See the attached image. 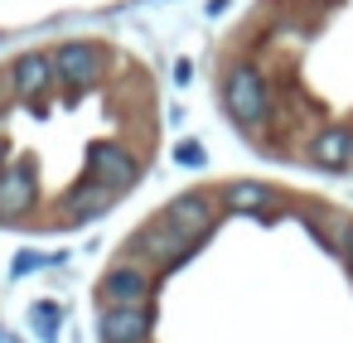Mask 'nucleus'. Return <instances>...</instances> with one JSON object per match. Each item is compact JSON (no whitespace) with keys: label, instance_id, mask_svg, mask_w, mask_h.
Instances as JSON below:
<instances>
[{"label":"nucleus","instance_id":"0eeeda50","mask_svg":"<svg viewBox=\"0 0 353 343\" xmlns=\"http://www.w3.org/2000/svg\"><path fill=\"white\" fill-rule=\"evenodd\" d=\"M97 68H102L97 44L68 39V44H59V49H54V78H63L68 87H88V83H97Z\"/></svg>","mask_w":353,"mask_h":343},{"label":"nucleus","instance_id":"2eb2a0df","mask_svg":"<svg viewBox=\"0 0 353 343\" xmlns=\"http://www.w3.org/2000/svg\"><path fill=\"white\" fill-rule=\"evenodd\" d=\"M39 266H49V256H39V251H20L10 271H15V276H30V271H39Z\"/></svg>","mask_w":353,"mask_h":343},{"label":"nucleus","instance_id":"1a4fd4ad","mask_svg":"<svg viewBox=\"0 0 353 343\" xmlns=\"http://www.w3.org/2000/svg\"><path fill=\"white\" fill-rule=\"evenodd\" d=\"M310 160L319 169H348L353 165V126H324L310 141Z\"/></svg>","mask_w":353,"mask_h":343},{"label":"nucleus","instance_id":"4468645a","mask_svg":"<svg viewBox=\"0 0 353 343\" xmlns=\"http://www.w3.org/2000/svg\"><path fill=\"white\" fill-rule=\"evenodd\" d=\"M174 160H179L184 169H199V165H203V145H199V141H179V145H174Z\"/></svg>","mask_w":353,"mask_h":343},{"label":"nucleus","instance_id":"39448f33","mask_svg":"<svg viewBox=\"0 0 353 343\" xmlns=\"http://www.w3.org/2000/svg\"><path fill=\"white\" fill-rule=\"evenodd\" d=\"M155 329V309L150 304H107L97 319L102 343H145Z\"/></svg>","mask_w":353,"mask_h":343},{"label":"nucleus","instance_id":"6e6552de","mask_svg":"<svg viewBox=\"0 0 353 343\" xmlns=\"http://www.w3.org/2000/svg\"><path fill=\"white\" fill-rule=\"evenodd\" d=\"M54 87V59L49 54H20L10 63V92L20 102H39Z\"/></svg>","mask_w":353,"mask_h":343},{"label":"nucleus","instance_id":"20e7f679","mask_svg":"<svg viewBox=\"0 0 353 343\" xmlns=\"http://www.w3.org/2000/svg\"><path fill=\"white\" fill-rule=\"evenodd\" d=\"M39 203V184H34V165L20 160L10 169H0V222H25Z\"/></svg>","mask_w":353,"mask_h":343},{"label":"nucleus","instance_id":"9d476101","mask_svg":"<svg viewBox=\"0 0 353 343\" xmlns=\"http://www.w3.org/2000/svg\"><path fill=\"white\" fill-rule=\"evenodd\" d=\"M165 218H170L174 227H184V232L203 237V232L213 227V203H208L203 194H179V198L165 208Z\"/></svg>","mask_w":353,"mask_h":343},{"label":"nucleus","instance_id":"f03ea898","mask_svg":"<svg viewBox=\"0 0 353 343\" xmlns=\"http://www.w3.org/2000/svg\"><path fill=\"white\" fill-rule=\"evenodd\" d=\"M136 174H141V165H136V155L126 145H117V141H92L88 145V179L92 184L117 194V189L136 184Z\"/></svg>","mask_w":353,"mask_h":343},{"label":"nucleus","instance_id":"6ab92c4d","mask_svg":"<svg viewBox=\"0 0 353 343\" xmlns=\"http://www.w3.org/2000/svg\"><path fill=\"white\" fill-rule=\"evenodd\" d=\"M0 169H6V141H0Z\"/></svg>","mask_w":353,"mask_h":343},{"label":"nucleus","instance_id":"7ed1b4c3","mask_svg":"<svg viewBox=\"0 0 353 343\" xmlns=\"http://www.w3.org/2000/svg\"><path fill=\"white\" fill-rule=\"evenodd\" d=\"M199 242H203V237H194V232L174 227V222L160 213L155 222H145V227L136 232V242H131V247H136V251H145V256H155L160 266H174V261H184Z\"/></svg>","mask_w":353,"mask_h":343},{"label":"nucleus","instance_id":"f3484780","mask_svg":"<svg viewBox=\"0 0 353 343\" xmlns=\"http://www.w3.org/2000/svg\"><path fill=\"white\" fill-rule=\"evenodd\" d=\"M0 343H20V338H15V333H10V329H0Z\"/></svg>","mask_w":353,"mask_h":343},{"label":"nucleus","instance_id":"f257e3e1","mask_svg":"<svg viewBox=\"0 0 353 343\" xmlns=\"http://www.w3.org/2000/svg\"><path fill=\"white\" fill-rule=\"evenodd\" d=\"M223 107H228V116L237 126H261L271 116V87H266V78L252 63L232 68L228 83H223Z\"/></svg>","mask_w":353,"mask_h":343},{"label":"nucleus","instance_id":"9b49d317","mask_svg":"<svg viewBox=\"0 0 353 343\" xmlns=\"http://www.w3.org/2000/svg\"><path fill=\"white\" fill-rule=\"evenodd\" d=\"M223 203H228L232 213H271L276 189H266L261 179H242V184H228V189H223Z\"/></svg>","mask_w":353,"mask_h":343},{"label":"nucleus","instance_id":"dca6fc26","mask_svg":"<svg viewBox=\"0 0 353 343\" xmlns=\"http://www.w3.org/2000/svg\"><path fill=\"white\" fill-rule=\"evenodd\" d=\"M189 78H194V63L179 59V63H174V83H189Z\"/></svg>","mask_w":353,"mask_h":343},{"label":"nucleus","instance_id":"423d86ee","mask_svg":"<svg viewBox=\"0 0 353 343\" xmlns=\"http://www.w3.org/2000/svg\"><path fill=\"white\" fill-rule=\"evenodd\" d=\"M150 290H155V280H150V271H145V266H136V261L112 266V271L102 276V285H97L102 304H145V300H150Z\"/></svg>","mask_w":353,"mask_h":343},{"label":"nucleus","instance_id":"ddd939ff","mask_svg":"<svg viewBox=\"0 0 353 343\" xmlns=\"http://www.w3.org/2000/svg\"><path fill=\"white\" fill-rule=\"evenodd\" d=\"M30 324H34L39 343H54V338H59V329H63V304H54V300H39V304L30 309Z\"/></svg>","mask_w":353,"mask_h":343},{"label":"nucleus","instance_id":"f8f14e48","mask_svg":"<svg viewBox=\"0 0 353 343\" xmlns=\"http://www.w3.org/2000/svg\"><path fill=\"white\" fill-rule=\"evenodd\" d=\"M112 198H117L112 189H102V184H92V179H88V184H78V189L63 198V213H68V218H78V222H83V218H102V213L112 208Z\"/></svg>","mask_w":353,"mask_h":343},{"label":"nucleus","instance_id":"a211bd4d","mask_svg":"<svg viewBox=\"0 0 353 343\" xmlns=\"http://www.w3.org/2000/svg\"><path fill=\"white\" fill-rule=\"evenodd\" d=\"M343 256H348V271H353V232H348V251Z\"/></svg>","mask_w":353,"mask_h":343}]
</instances>
